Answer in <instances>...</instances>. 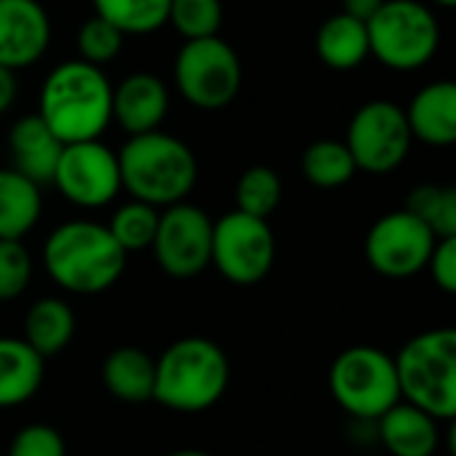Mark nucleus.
<instances>
[{
	"label": "nucleus",
	"instance_id": "nucleus-1",
	"mask_svg": "<svg viewBox=\"0 0 456 456\" xmlns=\"http://www.w3.org/2000/svg\"><path fill=\"white\" fill-rule=\"evenodd\" d=\"M37 115L64 144L102 139L112 123V83L96 64L59 61L40 86Z\"/></svg>",
	"mask_w": 456,
	"mask_h": 456
},
{
	"label": "nucleus",
	"instance_id": "nucleus-2",
	"mask_svg": "<svg viewBox=\"0 0 456 456\" xmlns=\"http://www.w3.org/2000/svg\"><path fill=\"white\" fill-rule=\"evenodd\" d=\"M128 254L118 246L107 224L91 219H69L59 224L43 243V267L48 278L77 297H94L112 289Z\"/></svg>",
	"mask_w": 456,
	"mask_h": 456
},
{
	"label": "nucleus",
	"instance_id": "nucleus-3",
	"mask_svg": "<svg viewBox=\"0 0 456 456\" xmlns=\"http://www.w3.org/2000/svg\"><path fill=\"white\" fill-rule=\"evenodd\" d=\"M120 187L155 208L187 200L198 182V158L176 136L166 131H147L128 136L118 150Z\"/></svg>",
	"mask_w": 456,
	"mask_h": 456
},
{
	"label": "nucleus",
	"instance_id": "nucleus-4",
	"mask_svg": "<svg viewBox=\"0 0 456 456\" xmlns=\"http://www.w3.org/2000/svg\"><path fill=\"white\" fill-rule=\"evenodd\" d=\"M227 385V353L206 337H184L168 345L155 361L152 401L179 414H198L216 406Z\"/></svg>",
	"mask_w": 456,
	"mask_h": 456
},
{
	"label": "nucleus",
	"instance_id": "nucleus-5",
	"mask_svg": "<svg viewBox=\"0 0 456 456\" xmlns=\"http://www.w3.org/2000/svg\"><path fill=\"white\" fill-rule=\"evenodd\" d=\"M395 361L401 401L428 411L438 422L456 417V331L430 329L411 337Z\"/></svg>",
	"mask_w": 456,
	"mask_h": 456
},
{
	"label": "nucleus",
	"instance_id": "nucleus-6",
	"mask_svg": "<svg viewBox=\"0 0 456 456\" xmlns=\"http://www.w3.org/2000/svg\"><path fill=\"white\" fill-rule=\"evenodd\" d=\"M366 29L369 53L393 72L422 69L441 48V24L419 0H385Z\"/></svg>",
	"mask_w": 456,
	"mask_h": 456
},
{
	"label": "nucleus",
	"instance_id": "nucleus-7",
	"mask_svg": "<svg viewBox=\"0 0 456 456\" xmlns=\"http://www.w3.org/2000/svg\"><path fill=\"white\" fill-rule=\"evenodd\" d=\"M329 387L334 401L358 419H379L401 401L395 361L390 353L355 345L337 355L329 371Z\"/></svg>",
	"mask_w": 456,
	"mask_h": 456
},
{
	"label": "nucleus",
	"instance_id": "nucleus-8",
	"mask_svg": "<svg viewBox=\"0 0 456 456\" xmlns=\"http://www.w3.org/2000/svg\"><path fill=\"white\" fill-rule=\"evenodd\" d=\"M174 83L187 104L216 112L240 94L243 64L238 51L219 35L184 40L174 59Z\"/></svg>",
	"mask_w": 456,
	"mask_h": 456
},
{
	"label": "nucleus",
	"instance_id": "nucleus-9",
	"mask_svg": "<svg viewBox=\"0 0 456 456\" xmlns=\"http://www.w3.org/2000/svg\"><path fill=\"white\" fill-rule=\"evenodd\" d=\"M411 131L401 104L390 99H371L355 110L347 123L345 144L358 171L385 176L401 168L411 150Z\"/></svg>",
	"mask_w": 456,
	"mask_h": 456
},
{
	"label": "nucleus",
	"instance_id": "nucleus-10",
	"mask_svg": "<svg viewBox=\"0 0 456 456\" xmlns=\"http://www.w3.org/2000/svg\"><path fill=\"white\" fill-rule=\"evenodd\" d=\"M211 265L235 286L262 283L275 265V235L267 219L235 208L214 222Z\"/></svg>",
	"mask_w": 456,
	"mask_h": 456
},
{
	"label": "nucleus",
	"instance_id": "nucleus-11",
	"mask_svg": "<svg viewBox=\"0 0 456 456\" xmlns=\"http://www.w3.org/2000/svg\"><path fill=\"white\" fill-rule=\"evenodd\" d=\"M211 216L187 200L160 208L152 254L158 267L176 281L198 278L211 267Z\"/></svg>",
	"mask_w": 456,
	"mask_h": 456
},
{
	"label": "nucleus",
	"instance_id": "nucleus-12",
	"mask_svg": "<svg viewBox=\"0 0 456 456\" xmlns=\"http://www.w3.org/2000/svg\"><path fill=\"white\" fill-rule=\"evenodd\" d=\"M51 184L77 208H102L120 195L118 152L102 139L64 144Z\"/></svg>",
	"mask_w": 456,
	"mask_h": 456
},
{
	"label": "nucleus",
	"instance_id": "nucleus-13",
	"mask_svg": "<svg viewBox=\"0 0 456 456\" xmlns=\"http://www.w3.org/2000/svg\"><path fill=\"white\" fill-rule=\"evenodd\" d=\"M436 235L406 208L379 216L363 243L366 262L374 273L403 281L428 267L436 246Z\"/></svg>",
	"mask_w": 456,
	"mask_h": 456
},
{
	"label": "nucleus",
	"instance_id": "nucleus-14",
	"mask_svg": "<svg viewBox=\"0 0 456 456\" xmlns=\"http://www.w3.org/2000/svg\"><path fill=\"white\" fill-rule=\"evenodd\" d=\"M51 43V16L40 0H0V64L19 72L37 64Z\"/></svg>",
	"mask_w": 456,
	"mask_h": 456
},
{
	"label": "nucleus",
	"instance_id": "nucleus-15",
	"mask_svg": "<svg viewBox=\"0 0 456 456\" xmlns=\"http://www.w3.org/2000/svg\"><path fill=\"white\" fill-rule=\"evenodd\" d=\"M168 86L152 72H131L112 86V120L128 134L158 131L168 115Z\"/></svg>",
	"mask_w": 456,
	"mask_h": 456
},
{
	"label": "nucleus",
	"instance_id": "nucleus-16",
	"mask_svg": "<svg viewBox=\"0 0 456 456\" xmlns=\"http://www.w3.org/2000/svg\"><path fill=\"white\" fill-rule=\"evenodd\" d=\"M61 150H64V142L43 123L37 112L21 115L8 128L11 168L27 176L29 182H35L37 187L51 184Z\"/></svg>",
	"mask_w": 456,
	"mask_h": 456
},
{
	"label": "nucleus",
	"instance_id": "nucleus-17",
	"mask_svg": "<svg viewBox=\"0 0 456 456\" xmlns=\"http://www.w3.org/2000/svg\"><path fill=\"white\" fill-rule=\"evenodd\" d=\"M403 112L411 139H419L430 147H449L456 142L454 80H433L422 86Z\"/></svg>",
	"mask_w": 456,
	"mask_h": 456
},
{
	"label": "nucleus",
	"instance_id": "nucleus-18",
	"mask_svg": "<svg viewBox=\"0 0 456 456\" xmlns=\"http://www.w3.org/2000/svg\"><path fill=\"white\" fill-rule=\"evenodd\" d=\"M377 425L382 446L393 456H436L441 449V422L406 401L387 409Z\"/></svg>",
	"mask_w": 456,
	"mask_h": 456
},
{
	"label": "nucleus",
	"instance_id": "nucleus-19",
	"mask_svg": "<svg viewBox=\"0 0 456 456\" xmlns=\"http://www.w3.org/2000/svg\"><path fill=\"white\" fill-rule=\"evenodd\" d=\"M102 382L120 403H147L155 390V358L134 345L115 347L102 363Z\"/></svg>",
	"mask_w": 456,
	"mask_h": 456
},
{
	"label": "nucleus",
	"instance_id": "nucleus-20",
	"mask_svg": "<svg viewBox=\"0 0 456 456\" xmlns=\"http://www.w3.org/2000/svg\"><path fill=\"white\" fill-rule=\"evenodd\" d=\"M45 361L21 339L0 337V409L32 401L43 385Z\"/></svg>",
	"mask_w": 456,
	"mask_h": 456
},
{
	"label": "nucleus",
	"instance_id": "nucleus-21",
	"mask_svg": "<svg viewBox=\"0 0 456 456\" xmlns=\"http://www.w3.org/2000/svg\"><path fill=\"white\" fill-rule=\"evenodd\" d=\"M318 59L337 72H350L369 59V29L366 21L353 19L347 13L329 16L315 35Z\"/></svg>",
	"mask_w": 456,
	"mask_h": 456
},
{
	"label": "nucleus",
	"instance_id": "nucleus-22",
	"mask_svg": "<svg viewBox=\"0 0 456 456\" xmlns=\"http://www.w3.org/2000/svg\"><path fill=\"white\" fill-rule=\"evenodd\" d=\"M75 313L72 307L59 299V297H43L37 299L27 315H24V334L21 339L43 358H53L59 355L75 337Z\"/></svg>",
	"mask_w": 456,
	"mask_h": 456
},
{
	"label": "nucleus",
	"instance_id": "nucleus-23",
	"mask_svg": "<svg viewBox=\"0 0 456 456\" xmlns=\"http://www.w3.org/2000/svg\"><path fill=\"white\" fill-rule=\"evenodd\" d=\"M40 214V187L13 168H0V240H21L35 230Z\"/></svg>",
	"mask_w": 456,
	"mask_h": 456
},
{
	"label": "nucleus",
	"instance_id": "nucleus-24",
	"mask_svg": "<svg viewBox=\"0 0 456 456\" xmlns=\"http://www.w3.org/2000/svg\"><path fill=\"white\" fill-rule=\"evenodd\" d=\"M302 174L321 190H337L345 187L358 174V168L345 142L318 139L302 152Z\"/></svg>",
	"mask_w": 456,
	"mask_h": 456
},
{
	"label": "nucleus",
	"instance_id": "nucleus-25",
	"mask_svg": "<svg viewBox=\"0 0 456 456\" xmlns=\"http://www.w3.org/2000/svg\"><path fill=\"white\" fill-rule=\"evenodd\" d=\"M94 13L123 35H150L166 27L171 0H91Z\"/></svg>",
	"mask_w": 456,
	"mask_h": 456
},
{
	"label": "nucleus",
	"instance_id": "nucleus-26",
	"mask_svg": "<svg viewBox=\"0 0 456 456\" xmlns=\"http://www.w3.org/2000/svg\"><path fill=\"white\" fill-rule=\"evenodd\" d=\"M409 214H414L436 238H456V187L452 184H417L406 195Z\"/></svg>",
	"mask_w": 456,
	"mask_h": 456
},
{
	"label": "nucleus",
	"instance_id": "nucleus-27",
	"mask_svg": "<svg viewBox=\"0 0 456 456\" xmlns=\"http://www.w3.org/2000/svg\"><path fill=\"white\" fill-rule=\"evenodd\" d=\"M160 208L144 203V200H128L115 208V214L107 222V230L118 240V246L131 254V251H144L152 246L155 230H158Z\"/></svg>",
	"mask_w": 456,
	"mask_h": 456
},
{
	"label": "nucleus",
	"instance_id": "nucleus-28",
	"mask_svg": "<svg viewBox=\"0 0 456 456\" xmlns=\"http://www.w3.org/2000/svg\"><path fill=\"white\" fill-rule=\"evenodd\" d=\"M283 198V182L270 166H251L238 176L235 208L259 219H267Z\"/></svg>",
	"mask_w": 456,
	"mask_h": 456
},
{
	"label": "nucleus",
	"instance_id": "nucleus-29",
	"mask_svg": "<svg viewBox=\"0 0 456 456\" xmlns=\"http://www.w3.org/2000/svg\"><path fill=\"white\" fill-rule=\"evenodd\" d=\"M224 19L222 0H171L168 21L184 40L219 35Z\"/></svg>",
	"mask_w": 456,
	"mask_h": 456
},
{
	"label": "nucleus",
	"instance_id": "nucleus-30",
	"mask_svg": "<svg viewBox=\"0 0 456 456\" xmlns=\"http://www.w3.org/2000/svg\"><path fill=\"white\" fill-rule=\"evenodd\" d=\"M123 40H126V35L120 29H115L110 21H104L102 16L94 13L77 29V51H80L77 59L96 64V67H104L120 56Z\"/></svg>",
	"mask_w": 456,
	"mask_h": 456
},
{
	"label": "nucleus",
	"instance_id": "nucleus-31",
	"mask_svg": "<svg viewBox=\"0 0 456 456\" xmlns=\"http://www.w3.org/2000/svg\"><path fill=\"white\" fill-rule=\"evenodd\" d=\"M32 281V256L21 240H0V302L19 299Z\"/></svg>",
	"mask_w": 456,
	"mask_h": 456
},
{
	"label": "nucleus",
	"instance_id": "nucleus-32",
	"mask_svg": "<svg viewBox=\"0 0 456 456\" xmlns=\"http://www.w3.org/2000/svg\"><path fill=\"white\" fill-rule=\"evenodd\" d=\"M5 456H67V444L56 428L35 422V425H24L11 438Z\"/></svg>",
	"mask_w": 456,
	"mask_h": 456
},
{
	"label": "nucleus",
	"instance_id": "nucleus-33",
	"mask_svg": "<svg viewBox=\"0 0 456 456\" xmlns=\"http://www.w3.org/2000/svg\"><path fill=\"white\" fill-rule=\"evenodd\" d=\"M436 286L444 294L456 291V238H438L433 246V254L428 259V267Z\"/></svg>",
	"mask_w": 456,
	"mask_h": 456
},
{
	"label": "nucleus",
	"instance_id": "nucleus-34",
	"mask_svg": "<svg viewBox=\"0 0 456 456\" xmlns=\"http://www.w3.org/2000/svg\"><path fill=\"white\" fill-rule=\"evenodd\" d=\"M19 86H16V72L0 64V115H5L13 102H16Z\"/></svg>",
	"mask_w": 456,
	"mask_h": 456
},
{
	"label": "nucleus",
	"instance_id": "nucleus-35",
	"mask_svg": "<svg viewBox=\"0 0 456 456\" xmlns=\"http://www.w3.org/2000/svg\"><path fill=\"white\" fill-rule=\"evenodd\" d=\"M382 3L385 0H342V13L361 19V21H369L382 8Z\"/></svg>",
	"mask_w": 456,
	"mask_h": 456
},
{
	"label": "nucleus",
	"instance_id": "nucleus-36",
	"mask_svg": "<svg viewBox=\"0 0 456 456\" xmlns=\"http://www.w3.org/2000/svg\"><path fill=\"white\" fill-rule=\"evenodd\" d=\"M168 456H211L208 452H200V449H182V452H174Z\"/></svg>",
	"mask_w": 456,
	"mask_h": 456
},
{
	"label": "nucleus",
	"instance_id": "nucleus-37",
	"mask_svg": "<svg viewBox=\"0 0 456 456\" xmlns=\"http://www.w3.org/2000/svg\"><path fill=\"white\" fill-rule=\"evenodd\" d=\"M436 5H441V8H454L456 0H433Z\"/></svg>",
	"mask_w": 456,
	"mask_h": 456
}]
</instances>
